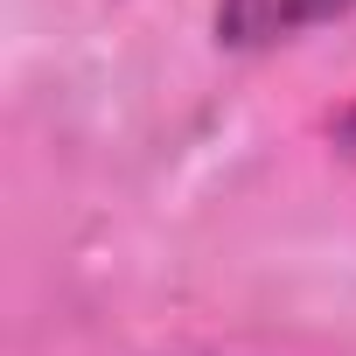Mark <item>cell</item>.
Masks as SVG:
<instances>
[{
  "label": "cell",
  "instance_id": "cell-1",
  "mask_svg": "<svg viewBox=\"0 0 356 356\" xmlns=\"http://www.w3.org/2000/svg\"><path fill=\"white\" fill-rule=\"evenodd\" d=\"M342 15H356V0H217V42L252 56V49H280Z\"/></svg>",
  "mask_w": 356,
  "mask_h": 356
},
{
  "label": "cell",
  "instance_id": "cell-2",
  "mask_svg": "<svg viewBox=\"0 0 356 356\" xmlns=\"http://www.w3.org/2000/svg\"><path fill=\"white\" fill-rule=\"evenodd\" d=\"M328 140H335V154H342V161H356V98L328 119Z\"/></svg>",
  "mask_w": 356,
  "mask_h": 356
}]
</instances>
